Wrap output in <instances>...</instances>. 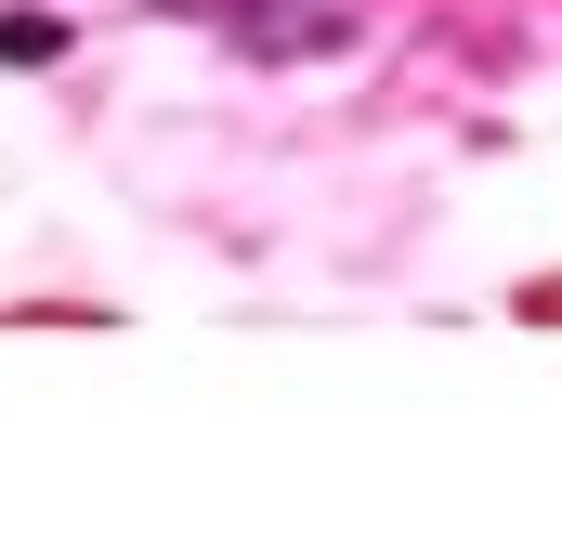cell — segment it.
<instances>
[{"mask_svg":"<svg viewBox=\"0 0 562 536\" xmlns=\"http://www.w3.org/2000/svg\"><path fill=\"white\" fill-rule=\"evenodd\" d=\"M223 26H236L262 66H301V53H340V40H353V0H236Z\"/></svg>","mask_w":562,"mask_h":536,"instance_id":"1","label":"cell"},{"mask_svg":"<svg viewBox=\"0 0 562 536\" xmlns=\"http://www.w3.org/2000/svg\"><path fill=\"white\" fill-rule=\"evenodd\" d=\"M157 13H236V0H157Z\"/></svg>","mask_w":562,"mask_h":536,"instance_id":"3","label":"cell"},{"mask_svg":"<svg viewBox=\"0 0 562 536\" xmlns=\"http://www.w3.org/2000/svg\"><path fill=\"white\" fill-rule=\"evenodd\" d=\"M66 53V13H0V66H53Z\"/></svg>","mask_w":562,"mask_h":536,"instance_id":"2","label":"cell"}]
</instances>
